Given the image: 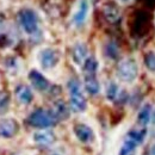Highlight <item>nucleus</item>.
<instances>
[{
	"instance_id": "f8f14e48",
	"label": "nucleus",
	"mask_w": 155,
	"mask_h": 155,
	"mask_svg": "<svg viewBox=\"0 0 155 155\" xmlns=\"http://www.w3.org/2000/svg\"><path fill=\"white\" fill-rule=\"evenodd\" d=\"M87 47L84 43H77L72 49V58L77 64H84L87 58Z\"/></svg>"
},
{
	"instance_id": "6e6552de",
	"label": "nucleus",
	"mask_w": 155,
	"mask_h": 155,
	"mask_svg": "<svg viewBox=\"0 0 155 155\" xmlns=\"http://www.w3.org/2000/svg\"><path fill=\"white\" fill-rule=\"evenodd\" d=\"M73 130H74V134L78 137V140L80 142H82V143H90L94 138L93 130L88 125H86L84 123H78V124H75Z\"/></svg>"
},
{
	"instance_id": "9b49d317",
	"label": "nucleus",
	"mask_w": 155,
	"mask_h": 155,
	"mask_svg": "<svg viewBox=\"0 0 155 155\" xmlns=\"http://www.w3.org/2000/svg\"><path fill=\"white\" fill-rule=\"evenodd\" d=\"M87 13H88V0H80L77 12L74 13V17H73L74 24L77 26L82 25L85 23V20H86Z\"/></svg>"
},
{
	"instance_id": "f3484780",
	"label": "nucleus",
	"mask_w": 155,
	"mask_h": 155,
	"mask_svg": "<svg viewBox=\"0 0 155 155\" xmlns=\"http://www.w3.org/2000/svg\"><path fill=\"white\" fill-rule=\"evenodd\" d=\"M98 69V62L93 56L86 58V61L82 64V71H84V75H96Z\"/></svg>"
},
{
	"instance_id": "4be33fe9",
	"label": "nucleus",
	"mask_w": 155,
	"mask_h": 155,
	"mask_svg": "<svg viewBox=\"0 0 155 155\" xmlns=\"http://www.w3.org/2000/svg\"><path fill=\"white\" fill-rule=\"evenodd\" d=\"M144 64L146 67L152 71V72H155V51H149L144 56Z\"/></svg>"
},
{
	"instance_id": "2eb2a0df",
	"label": "nucleus",
	"mask_w": 155,
	"mask_h": 155,
	"mask_svg": "<svg viewBox=\"0 0 155 155\" xmlns=\"http://www.w3.org/2000/svg\"><path fill=\"white\" fill-rule=\"evenodd\" d=\"M84 84H85L86 91H87L90 94L96 96V94L99 93V91H100V85H99V82H98L96 75H86Z\"/></svg>"
},
{
	"instance_id": "423d86ee",
	"label": "nucleus",
	"mask_w": 155,
	"mask_h": 155,
	"mask_svg": "<svg viewBox=\"0 0 155 155\" xmlns=\"http://www.w3.org/2000/svg\"><path fill=\"white\" fill-rule=\"evenodd\" d=\"M58 61H60V54L55 49L47 48V49H43L39 54V62L44 69L54 68L58 63Z\"/></svg>"
},
{
	"instance_id": "f257e3e1",
	"label": "nucleus",
	"mask_w": 155,
	"mask_h": 155,
	"mask_svg": "<svg viewBox=\"0 0 155 155\" xmlns=\"http://www.w3.org/2000/svg\"><path fill=\"white\" fill-rule=\"evenodd\" d=\"M67 86H68V91H69V98H71L69 103H71L72 110L75 112H84L87 107V101H86V98L82 94L81 85H80L79 80L75 78L69 79Z\"/></svg>"
},
{
	"instance_id": "20e7f679",
	"label": "nucleus",
	"mask_w": 155,
	"mask_h": 155,
	"mask_svg": "<svg viewBox=\"0 0 155 155\" xmlns=\"http://www.w3.org/2000/svg\"><path fill=\"white\" fill-rule=\"evenodd\" d=\"M18 18L19 23L23 28V30L29 34V35H34L37 32L38 30V17L36 15V12L31 8H23L20 10L18 13Z\"/></svg>"
},
{
	"instance_id": "1a4fd4ad",
	"label": "nucleus",
	"mask_w": 155,
	"mask_h": 155,
	"mask_svg": "<svg viewBox=\"0 0 155 155\" xmlns=\"http://www.w3.org/2000/svg\"><path fill=\"white\" fill-rule=\"evenodd\" d=\"M29 80L32 84V86L37 91H39V92L47 91L48 87H49V81L47 80V78L44 77L43 74H41L38 71H36V69L30 71V73H29Z\"/></svg>"
},
{
	"instance_id": "b1692460",
	"label": "nucleus",
	"mask_w": 155,
	"mask_h": 155,
	"mask_svg": "<svg viewBox=\"0 0 155 155\" xmlns=\"http://www.w3.org/2000/svg\"><path fill=\"white\" fill-rule=\"evenodd\" d=\"M150 154L152 155H155V144L152 147V150H150Z\"/></svg>"
},
{
	"instance_id": "f03ea898",
	"label": "nucleus",
	"mask_w": 155,
	"mask_h": 155,
	"mask_svg": "<svg viewBox=\"0 0 155 155\" xmlns=\"http://www.w3.org/2000/svg\"><path fill=\"white\" fill-rule=\"evenodd\" d=\"M56 122H58V119L54 117L51 111H48L44 109H37L28 118V123L32 128H37V129H44V128L53 127L56 124Z\"/></svg>"
},
{
	"instance_id": "4468645a",
	"label": "nucleus",
	"mask_w": 155,
	"mask_h": 155,
	"mask_svg": "<svg viewBox=\"0 0 155 155\" xmlns=\"http://www.w3.org/2000/svg\"><path fill=\"white\" fill-rule=\"evenodd\" d=\"M50 111L58 120H63V119H67L69 117V109H68L67 104L62 100H58L53 105V109Z\"/></svg>"
},
{
	"instance_id": "ddd939ff",
	"label": "nucleus",
	"mask_w": 155,
	"mask_h": 155,
	"mask_svg": "<svg viewBox=\"0 0 155 155\" xmlns=\"http://www.w3.org/2000/svg\"><path fill=\"white\" fill-rule=\"evenodd\" d=\"M34 141L42 146V147H45V146H49L54 141H55V134L50 130H42V131H37L35 133L34 135Z\"/></svg>"
},
{
	"instance_id": "9d476101",
	"label": "nucleus",
	"mask_w": 155,
	"mask_h": 155,
	"mask_svg": "<svg viewBox=\"0 0 155 155\" xmlns=\"http://www.w3.org/2000/svg\"><path fill=\"white\" fill-rule=\"evenodd\" d=\"M15 92H16V98L18 99V101H19L20 104L28 105L34 99V94H32L30 87L26 86V85H18L16 87V91Z\"/></svg>"
},
{
	"instance_id": "dca6fc26",
	"label": "nucleus",
	"mask_w": 155,
	"mask_h": 155,
	"mask_svg": "<svg viewBox=\"0 0 155 155\" xmlns=\"http://www.w3.org/2000/svg\"><path fill=\"white\" fill-rule=\"evenodd\" d=\"M150 119H152V105L144 104L140 109V112L137 115V122L141 125H147V124H149Z\"/></svg>"
},
{
	"instance_id": "0eeeda50",
	"label": "nucleus",
	"mask_w": 155,
	"mask_h": 155,
	"mask_svg": "<svg viewBox=\"0 0 155 155\" xmlns=\"http://www.w3.org/2000/svg\"><path fill=\"white\" fill-rule=\"evenodd\" d=\"M19 130V124L13 118H4L0 120V136L5 138L13 137Z\"/></svg>"
},
{
	"instance_id": "aec40b11",
	"label": "nucleus",
	"mask_w": 155,
	"mask_h": 155,
	"mask_svg": "<svg viewBox=\"0 0 155 155\" xmlns=\"http://www.w3.org/2000/svg\"><path fill=\"white\" fill-rule=\"evenodd\" d=\"M119 92H120V90H119V87L117 86L115 82H110L107 85V87H106V98L109 100H111V101H116Z\"/></svg>"
},
{
	"instance_id": "412c9836",
	"label": "nucleus",
	"mask_w": 155,
	"mask_h": 155,
	"mask_svg": "<svg viewBox=\"0 0 155 155\" xmlns=\"http://www.w3.org/2000/svg\"><path fill=\"white\" fill-rule=\"evenodd\" d=\"M105 54H106V56H109L110 58H118L119 51H118V47H117V44L115 42L111 41V42L106 43V45H105Z\"/></svg>"
},
{
	"instance_id": "39448f33",
	"label": "nucleus",
	"mask_w": 155,
	"mask_h": 155,
	"mask_svg": "<svg viewBox=\"0 0 155 155\" xmlns=\"http://www.w3.org/2000/svg\"><path fill=\"white\" fill-rule=\"evenodd\" d=\"M101 15L110 24H116L120 19V10L115 1H106L101 6Z\"/></svg>"
},
{
	"instance_id": "7ed1b4c3",
	"label": "nucleus",
	"mask_w": 155,
	"mask_h": 155,
	"mask_svg": "<svg viewBox=\"0 0 155 155\" xmlns=\"http://www.w3.org/2000/svg\"><path fill=\"white\" fill-rule=\"evenodd\" d=\"M138 75V66L133 58L122 60L117 66V77L124 82H133Z\"/></svg>"
},
{
	"instance_id": "a211bd4d",
	"label": "nucleus",
	"mask_w": 155,
	"mask_h": 155,
	"mask_svg": "<svg viewBox=\"0 0 155 155\" xmlns=\"http://www.w3.org/2000/svg\"><path fill=\"white\" fill-rule=\"evenodd\" d=\"M138 144L136 143L135 141H133L131 138L129 137H124V142L120 147V150H119V155H131L134 152H135L136 147Z\"/></svg>"
},
{
	"instance_id": "6ab92c4d",
	"label": "nucleus",
	"mask_w": 155,
	"mask_h": 155,
	"mask_svg": "<svg viewBox=\"0 0 155 155\" xmlns=\"http://www.w3.org/2000/svg\"><path fill=\"white\" fill-rule=\"evenodd\" d=\"M10 100H11V96H10L8 92H6V91H0V115L5 114V112L8 110Z\"/></svg>"
},
{
	"instance_id": "5701e85b",
	"label": "nucleus",
	"mask_w": 155,
	"mask_h": 155,
	"mask_svg": "<svg viewBox=\"0 0 155 155\" xmlns=\"http://www.w3.org/2000/svg\"><path fill=\"white\" fill-rule=\"evenodd\" d=\"M153 130H154V133H155V111H154V114H153Z\"/></svg>"
}]
</instances>
